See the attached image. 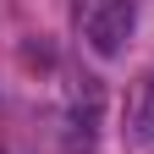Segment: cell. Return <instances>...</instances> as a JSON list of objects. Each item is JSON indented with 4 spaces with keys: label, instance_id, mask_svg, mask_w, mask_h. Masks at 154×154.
Instances as JSON below:
<instances>
[{
    "label": "cell",
    "instance_id": "6da1fadb",
    "mask_svg": "<svg viewBox=\"0 0 154 154\" xmlns=\"http://www.w3.org/2000/svg\"><path fill=\"white\" fill-rule=\"evenodd\" d=\"M72 17H77L83 44L99 55V61H116V55L127 50L132 28H138V6H132V0H77Z\"/></svg>",
    "mask_w": 154,
    "mask_h": 154
},
{
    "label": "cell",
    "instance_id": "7a4b0ae2",
    "mask_svg": "<svg viewBox=\"0 0 154 154\" xmlns=\"http://www.w3.org/2000/svg\"><path fill=\"white\" fill-rule=\"evenodd\" d=\"M99 83L83 77V88L72 94V110H66V154H94V127H99Z\"/></svg>",
    "mask_w": 154,
    "mask_h": 154
},
{
    "label": "cell",
    "instance_id": "3957f363",
    "mask_svg": "<svg viewBox=\"0 0 154 154\" xmlns=\"http://www.w3.org/2000/svg\"><path fill=\"white\" fill-rule=\"evenodd\" d=\"M127 143L138 154H154V72L138 83V99H132V116H127Z\"/></svg>",
    "mask_w": 154,
    "mask_h": 154
}]
</instances>
